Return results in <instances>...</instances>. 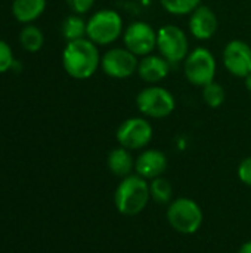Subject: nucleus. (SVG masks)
Wrapping results in <instances>:
<instances>
[{
  "label": "nucleus",
  "mask_w": 251,
  "mask_h": 253,
  "mask_svg": "<svg viewBox=\"0 0 251 253\" xmlns=\"http://www.w3.org/2000/svg\"><path fill=\"white\" fill-rule=\"evenodd\" d=\"M101 53L98 46L87 37L67 42L62 52V67L65 73L75 80L90 79L101 67Z\"/></svg>",
  "instance_id": "obj_1"
},
{
  "label": "nucleus",
  "mask_w": 251,
  "mask_h": 253,
  "mask_svg": "<svg viewBox=\"0 0 251 253\" xmlns=\"http://www.w3.org/2000/svg\"><path fill=\"white\" fill-rule=\"evenodd\" d=\"M149 197V185L146 184L145 178L139 175H129L117 187L114 203L120 213L133 216L146 208Z\"/></svg>",
  "instance_id": "obj_2"
},
{
  "label": "nucleus",
  "mask_w": 251,
  "mask_h": 253,
  "mask_svg": "<svg viewBox=\"0 0 251 253\" xmlns=\"http://www.w3.org/2000/svg\"><path fill=\"white\" fill-rule=\"evenodd\" d=\"M123 33V18L114 9H101L87 19L86 37L96 46H107L120 39Z\"/></svg>",
  "instance_id": "obj_3"
},
{
  "label": "nucleus",
  "mask_w": 251,
  "mask_h": 253,
  "mask_svg": "<svg viewBox=\"0 0 251 253\" xmlns=\"http://www.w3.org/2000/svg\"><path fill=\"white\" fill-rule=\"evenodd\" d=\"M136 105L145 117L164 119L175 111L176 99L173 93L166 87L151 84L138 93Z\"/></svg>",
  "instance_id": "obj_4"
},
{
  "label": "nucleus",
  "mask_w": 251,
  "mask_h": 253,
  "mask_svg": "<svg viewBox=\"0 0 251 253\" xmlns=\"http://www.w3.org/2000/svg\"><path fill=\"white\" fill-rule=\"evenodd\" d=\"M217 64L215 55L207 47H195L185 59L183 71L188 82L194 86L204 87L215 82Z\"/></svg>",
  "instance_id": "obj_5"
},
{
  "label": "nucleus",
  "mask_w": 251,
  "mask_h": 253,
  "mask_svg": "<svg viewBox=\"0 0 251 253\" xmlns=\"http://www.w3.org/2000/svg\"><path fill=\"white\" fill-rule=\"evenodd\" d=\"M170 225L180 234H195L203 225V212L191 199H178L167 209Z\"/></svg>",
  "instance_id": "obj_6"
},
{
  "label": "nucleus",
  "mask_w": 251,
  "mask_h": 253,
  "mask_svg": "<svg viewBox=\"0 0 251 253\" xmlns=\"http://www.w3.org/2000/svg\"><path fill=\"white\" fill-rule=\"evenodd\" d=\"M157 49L170 64L185 61L189 55L188 36L178 25H164L157 31Z\"/></svg>",
  "instance_id": "obj_7"
},
{
  "label": "nucleus",
  "mask_w": 251,
  "mask_h": 253,
  "mask_svg": "<svg viewBox=\"0 0 251 253\" xmlns=\"http://www.w3.org/2000/svg\"><path fill=\"white\" fill-rule=\"evenodd\" d=\"M152 135V126L146 119L132 117L118 126L115 138L118 144L127 150H141L151 142Z\"/></svg>",
  "instance_id": "obj_8"
},
{
  "label": "nucleus",
  "mask_w": 251,
  "mask_h": 253,
  "mask_svg": "<svg viewBox=\"0 0 251 253\" xmlns=\"http://www.w3.org/2000/svg\"><path fill=\"white\" fill-rule=\"evenodd\" d=\"M139 59L127 47L108 49L101 58L102 71L112 79H129L138 71Z\"/></svg>",
  "instance_id": "obj_9"
},
{
  "label": "nucleus",
  "mask_w": 251,
  "mask_h": 253,
  "mask_svg": "<svg viewBox=\"0 0 251 253\" xmlns=\"http://www.w3.org/2000/svg\"><path fill=\"white\" fill-rule=\"evenodd\" d=\"M124 47H127L136 56L151 55L157 47V31L151 24L145 21H135L129 24L123 36Z\"/></svg>",
  "instance_id": "obj_10"
},
{
  "label": "nucleus",
  "mask_w": 251,
  "mask_h": 253,
  "mask_svg": "<svg viewBox=\"0 0 251 253\" xmlns=\"http://www.w3.org/2000/svg\"><path fill=\"white\" fill-rule=\"evenodd\" d=\"M223 65L235 77L246 79L251 73V46L243 40H231L223 49Z\"/></svg>",
  "instance_id": "obj_11"
},
{
  "label": "nucleus",
  "mask_w": 251,
  "mask_h": 253,
  "mask_svg": "<svg viewBox=\"0 0 251 253\" xmlns=\"http://www.w3.org/2000/svg\"><path fill=\"white\" fill-rule=\"evenodd\" d=\"M219 27L215 10L206 4H200L189 16V31L198 40L212 39Z\"/></svg>",
  "instance_id": "obj_12"
},
{
  "label": "nucleus",
  "mask_w": 251,
  "mask_h": 253,
  "mask_svg": "<svg viewBox=\"0 0 251 253\" xmlns=\"http://www.w3.org/2000/svg\"><path fill=\"white\" fill-rule=\"evenodd\" d=\"M170 71V62L164 59L161 55H146L139 59L138 64V76L149 84H155L163 82Z\"/></svg>",
  "instance_id": "obj_13"
},
{
  "label": "nucleus",
  "mask_w": 251,
  "mask_h": 253,
  "mask_svg": "<svg viewBox=\"0 0 251 253\" xmlns=\"http://www.w3.org/2000/svg\"><path fill=\"white\" fill-rule=\"evenodd\" d=\"M135 169L142 178H160L167 169V157L160 150H146L135 162Z\"/></svg>",
  "instance_id": "obj_14"
},
{
  "label": "nucleus",
  "mask_w": 251,
  "mask_h": 253,
  "mask_svg": "<svg viewBox=\"0 0 251 253\" xmlns=\"http://www.w3.org/2000/svg\"><path fill=\"white\" fill-rule=\"evenodd\" d=\"M46 9V0H13L12 15L21 24H33Z\"/></svg>",
  "instance_id": "obj_15"
},
{
  "label": "nucleus",
  "mask_w": 251,
  "mask_h": 253,
  "mask_svg": "<svg viewBox=\"0 0 251 253\" xmlns=\"http://www.w3.org/2000/svg\"><path fill=\"white\" fill-rule=\"evenodd\" d=\"M108 168L112 172V175L118 176V178H126L132 173L133 168H135V162L132 157L130 150L124 148V147H118L114 148L109 154H108Z\"/></svg>",
  "instance_id": "obj_16"
},
{
  "label": "nucleus",
  "mask_w": 251,
  "mask_h": 253,
  "mask_svg": "<svg viewBox=\"0 0 251 253\" xmlns=\"http://www.w3.org/2000/svg\"><path fill=\"white\" fill-rule=\"evenodd\" d=\"M19 44L22 46L24 50L30 53H36L44 44V34L37 25L25 24L19 31Z\"/></svg>",
  "instance_id": "obj_17"
},
{
  "label": "nucleus",
  "mask_w": 251,
  "mask_h": 253,
  "mask_svg": "<svg viewBox=\"0 0 251 253\" xmlns=\"http://www.w3.org/2000/svg\"><path fill=\"white\" fill-rule=\"evenodd\" d=\"M61 31H62V36L67 42L84 39L87 34V21L81 15L72 13L64 19Z\"/></svg>",
  "instance_id": "obj_18"
},
{
  "label": "nucleus",
  "mask_w": 251,
  "mask_h": 253,
  "mask_svg": "<svg viewBox=\"0 0 251 253\" xmlns=\"http://www.w3.org/2000/svg\"><path fill=\"white\" fill-rule=\"evenodd\" d=\"M203 99L210 108H219L226 101V90L220 83L212 82L203 87Z\"/></svg>",
  "instance_id": "obj_19"
},
{
  "label": "nucleus",
  "mask_w": 251,
  "mask_h": 253,
  "mask_svg": "<svg viewBox=\"0 0 251 253\" xmlns=\"http://www.w3.org/2000/svg\"><path fill=\"white\" fill-rule=\"evenodd\" d=\"M164 10L172 15H191L200 4L201 0H160Z\"/></svg>",
  "instance_id": "obj_20"
},
{
  "label": "nucleus",
  "mask_w": 251,
  "mask_h": 253,
  "mask_svg": "<svg viewBox=\"0 0 251 253\" xmlns=\"http://www.w3.org/2000/svg\"><path fill=\"white\" fill-rule=\"evenodd\" d=\"M149 193H151V197L160 203V205H166L167 202H170L172 199V185L167 179L164 178H155L152 179V182L149 184Z\"/></svg>",
  "instance_id": "obj_21"
},
{
  "label": "nucleus",
  "mask_w": 251,
  "mask_h": 253,
  "mask_svg": "<svg viewBox=\"0 0 251 253\" xmlns=\"http://www.w3.org/2000/svg\"><path fill=\"white\" fill-rule=\"evenodd\" d=\"M15 62V56L12 52V47L0 39V74L12 70V65Z\"/></svg>",
  "instance_id": "obj_22"
},
{
  "label": "nucleus",
  "mask_w": 251,
  "mask_h": 253,
  "mask_svg": "<svg viewBox=\"0 0 251 253\" xmlns=\"http://www.w3.org/2000/svg\"><path fill=\"white\" fill-rule=\"evenodd\" d=\"M95 1L96 0H67V4L74 13L84 15L95 6Z\"/></svg>",
  "instance_id": "obj_23"
},
{
  "label": "nucleus",
  "mask_w": 251,
  "mask_h": 253,
  "mask_svg": "<svg viewBox=\"0 0 251 253\" xmlns=\"http://www.w3.org/2000/svg\"><path fill=\"white\" fill-rule=\"evenodd\" d=\"M238 176L241 179V182H244L246 185L251 187V157L244 159L240 166H238Z\"/></svg>",
  "instance_id": "obj_24"
},
{
  "label": "nucleus",
  "mask_w": 251,
  "mask_h": 253,
  "mask_svg": "<svg viewBox=\"0 0 251 253\" xmlns=\"http://www.w3.org/2000/svg\"><path fill=\"white\" fill-rule=\"evenodd\" d=\"M238 253H251V242L244 243V245L240 248V252Z\"/></svg>",
  "instance_id": "obj_25"
},
{
  "label": "nucleus",
  "mask_w": 251,
  "mask_h": 253,
  "mask_svg": "<svg viewBox=\"0 0 251 253\" xmlns=\"http://www.w3.org/2000/svg\"><path fill=\"white\" fill-rule=\"evenodd\" d=\"M244 84H246V87H247V90L251 92V73L244 79Z\"/></svg>",
  "instance_id": "obj_26"
}]
</instances>
